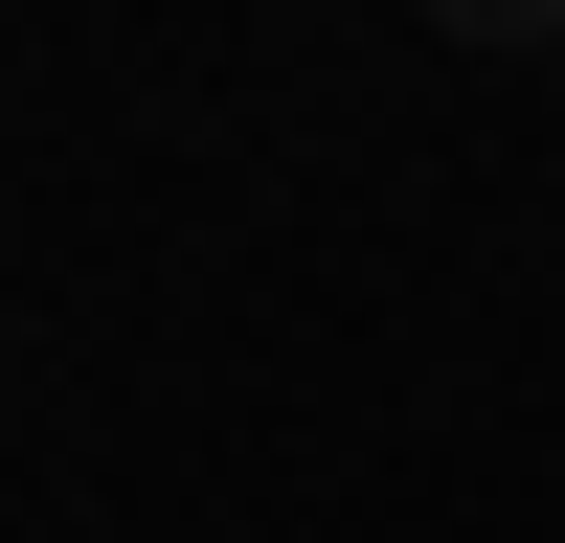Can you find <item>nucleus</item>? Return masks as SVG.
I'll return each mask as SVG.
<instances>
[{"label":"nucleus","instance_id":"f257e3e1","mask_svg":"<svg viewBox=\"0 0 565 543\" xmlns=\"http://www.w3.org/2000/svg\"><path fill=\"white\" fill-rule=\"evenodd\" d=\"M452 45H565V0H430Z\"/></svg>","mask_w":565,"mask_h":543}]
</instances>
